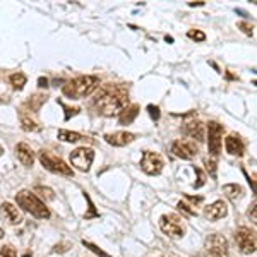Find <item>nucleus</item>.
I'll list each match as a JSON object with an SVG mask.
<instances>
[{
	"mask_svg": "<svg viewBox=\"0 0 257 257\" xmlns=\"http://www.w3.org/2000/svg\"><path fill=\"white\" fill-rule=\"evenodd\" d=\"M84 197H86V201L89 202V213H86V214H84V218H86V219H89V218H96V216H99V214L96 213V209H94L93 201H91V197H89L86 192H84Z\"/></svg>",
	"mask_w": 257,
	"mask_h": 257,
	"instance_id": "a878e982",
	"label": "nucleus"
},
{
	"mask_svg": "<svg viewBox=\"0 0 257 257\" xmlns=\"http://www.w3.org/2000/svg\"><path fill=\"white\" fill-rule=\"evenodd\" d=\"M248 216L252 218V223H255V221H257V218H255V201L252 202L250 209H248Z\"/></svg>",
	"mask_w": 257,
	"mask_h": 257,
	"instance_id": "e433bc0d",
	"label": "nucleus"
},
{
	"mask_svg": "<svg viewBox=\"0 0 257 257\" xmlns=\"http://www.w3.org/2000/svg\"><path fill=\"white\" fill-rule=\"evenodd\" d=\"M45 101H47V94H33V96H30V99L24 103L21 110L28 111V113H36Z\"/></svg>",
	"mask_w": 257,
	"mask_h": 257,
	"instance_id": "a211bd4d",
	"label": "nucleus"
},
{
	"mask_svg": "<svg viewBox=\"0 0 257 257\" xmlns=\"http://www.w3.org/2000/svg\"><path fill=\"white\" fill-rule=\"evenodd\" d=\"M38 86H40V88H47V86H48V79H47V77H40V79H38Z\"/></svg>",
	"mask_w": 257,
	"mask_h": 257,
	"instance_id": "4c0bfd02",
	"label": "nucleus"
},
{
	"mask_svg": "<svg viewBox=\"0 0 257 257\" xmlns=\"http://www.w3.org/2000/svg\"><path fill=\"white\" fill-rule=\"evenodd\" d=\"M225 148L226 153L231 156H242L243 151H245V146H243L242 139L237 138V136H228L225 139Z\"/></svg>",
	"mask_w": 257,
	"mask_h": 257,
	"instance_id": "f3484780",
	"label": "nucleus"
},
{
	"mask_svg": "<svg viewBox=\"0 0 257 257\" xmlns=\"http://www.w3.org/2000/svg\"><path fill=\"white\" fill-rule=\"evenodd\" d=\"M40 161L48 172L52 173H59V175H65V177H72L74 172H72V167H69L64 160L59 158L57 155L50 151H40Z\"/></svg>",
	"mask_w": 257,
	"mask_h": 257,
	"instance_id": "20e7f679",
	"label": "nucleus"
},
{
	"mask_svg": "<svg viewBox=\"0 0 257 257\" xmlns=\"http://www.w3.org/2000/svg\"><path fill=\"white\" fill-rule=\"evenodd\" d=\"M2 237H4V230L0 228V238H2Z\"/></svg>",
	"mask_w": 257,
	"mask_h": 257,
	"instance_id": "ea45409f",
	"label": "nucleus"
},
{
	"mask_svg": "<svg viewBox=\"0 0 257 257\" xmlns=\"http://www.w3.org/2000/svg\"><path fill=\"white\" fill-rule=\"evenodd\" d=\"M35 192H38L41 197H45V199H48V201H52V199H55V196H53V190L52 189H48V187H36L35 189Z\"/></svg>",
	"mask_w": 257,
	"mask_h": 257,
	"instance_id": "393cba45",
	"label": "nucleus"
},
{
	"mask_svg": "<svg viewBox=\"0 0 257 257\" xmlns=\"http://www.w3.org/2000/svg\"><path fill=\"white\" fill-rule=\"evenodd\" d=\"M190 7H196V6H204V0H201V2H189Z\"/></svg>",
	"mask_w": 257,
	"mask_h": 257,
	"instance_id": "58836bf2",
	"label": "nucleus"
},
{
	"mask_svg": "<svg viewBox=\"0 0 257 257\" xmlns=\"http://www.w3.org/2000/svg\"><path fill=\"white\" fill-rule=\"evenodd\" d=\"M99 88V77L96 76H79L74 77V79L67 81L64 84V94L67 98L72 99H81L89 96L91 93H94Z\"/></svg>",
	"mask_w": 257,
	"mask_h": 257,
	"instance_id": "f03ea898",
	"label": "nucleus"
},
{
	"mask_svg": "<svg viewBox=\"0 0 257 257\" xmlns=\"http://www.w3.org/2000/svg\"><path fill=\"white\" fill-rule=\"evenodd\" d=\"M223 194H225L230 201H237V199L242 197L243 189L237 184H226V185H223Z\"/></svg>",
	"mask_w": 257,
	"mask_h": 257,
	"instance_id": "412c9836",
	"label": "nucleus"
},
{
	"mask_svg": "<svg viewBox=\"0 0 257 257\" xmlns=\"http://www.w3.org/2000/svg\"><path fill=\"white\" fill-rule=\"evenodd\" d=\"M69 248H70V243H69V242H64V243H57V245L53 247V252H60V254H62V252H67Z\"/></svg>",
	"mask_w": 257,
	"mask_h": 257,
	"instance_id": "72a5a7b5",
	"label": "nucleus"
},
{
	"mask_svg": "<svg viewBox=\"0 0 257 257\" xmlns=\"http://www.w3.org/2000/svg\"><path fill=\"white\" fill-rule=\"evenodd\" d=\"M204 248H206V257H230L228 240L219 233L209 235L206 238Z\"/></svg>",
	"mask_w": 257,
	"mask_h": 257,
	"instance_id": "423d86ee",
	"label": "nucleus"
},
{
	"mask_svg": "<svg viewBox=\"0 0 257 257\" xmlns=\"http://www.w3.org/2000/svg\"><path fill=\"white\" fill-rule=\"evenodd\" d=\"M0 257H18V254H16V248L11 247V245H6L0 248Z\"/></svg>",
	"mask_w": 257,
	"mask_h": 257,
	"instance_id": "c85d7f7f",
	"label": "nucleus"
},
{
	"mask_svg": "<svg viewBox=\"0 0 257 257\" xmlns=\"http://www.w3.org/2000/svg\"><path fill=\"white\" fill-rule=\"evenodd\" d=\"M204 214H206V218L211 219V221H216V219H221V218L226 216L228 208H226V204L223 201H216V202L209 204L208 208L204 209Z\"/></svg>",
	"mask_w": 257,
	"mask_h": 257,
	"instance_id": "2eb2a0df",
	"label": "nucleus"
},
{
	"mask_svg": "<svg viewBox=\"0 0 257 257\" xmlns=\"http://www.w3.org/2000/svg\"><path fill=\"white\" fill-rule=\"evenodd\" d=\"M0 214H2V216L6 218V221H9L11 225H19V223H23V214H21V211L16 208L14 204H11V202H4V204L0 206Z\"/></svg>",
	"mask_w": 257,
	"mask_h": 257,
	"instance_id": "4468645a",
	"label": "nucleus"
},
{
	"mask_svg": "<svg viewBox=\"0 0 257 257\" xmlns=\"http://www.w3.org/2000/svg\"><path fill=\"white\" fill-rule=\"evenodd\" d=\"M172 153L177 156V158L182 160H192L197 156L199 148L194 141H187V139H178L172 144Z\"/></svg>",
	"mask_w": 257,
	"mask_h": 257,
	"instance_id": "9d476101",
	"label": "nucleus"
},
{
	"mask_svg": "<svg viewBox=\"0 0 257 257\" xmlns=\"http://www.w3.org/2000/svg\"><path fill=\"white\" fill-rule=\"evenodd\" d=\"M105 141L108 144H111V146H115V148H123V146H127V144L134 143L136 134H132V132H125V131L113 132V134H106Z\"/></svg>",
	"mask_w": 257,
	"mask_h": 257,
	"instance_id": "ddd939ff",
	"label": "nucleus"
},
{
	"mask_svg": "<svg viewBox=\"0 0 257 257\" xmlns=\"http://www.w3.org/2000/svg\"><path fill=\"white\" fill-rule=\"evenodd\" d=\"M82 245H84L86 248H89L91 252H94V254L99 255V257H110V254H106L103 248H99L98 245H94V243H91V242H86V240H82Z\"/></svg>",
	"mask_w": 257,
	"mask_h": 257,
	"instance_id": "b1692460",
	"label": "nucleus"
},
{
	"mask_svg": "<svg viewBox=\"0 0 257 257\" xmlns=\"http://www.w3.org/2000/svg\"><path fill=\"white\" fill-rule=\"evenodd\" d=\"M187 36L190 40H196V41H204L206 40V35L202 31H199V30H190L187 33Z\"/></svg>",
	"mask_w": 257,
	"mask_h": 257,
	"instance_id": "cd10ccee",
	"label": "nucleus"
},
{
	"mask_svg": "<svg viewBox=\"0 0 257 257\" xmlns=\"http://www.w3.org/2000/svg\"><path fill=\"white\" fill-rule=\"evenodd\" d=\"M238 28L242 30L245 35H248V36H252V26L250 24H247V23H238Z\"/></svg>",
	"mask_w": 257,
	"mask_h": 257,
	"instance_id": "f704fd0d",
	"label": "nucleus"
},
{
	"mask_svg": "<svg viewBox=\"0 0 257 257\" xmlns=\"http://www.w3.org/2000/svg\"><path fill=\"white\" fill-rule=\"evenodd\" d=\"M148 111H149V117H151L153 120H160V108L155 105H149L148 106Z\"/></svg>",
	"mask_w": 257,
	"mask_h": 257,
	"instance_id": "473e14b6",
	"label": "nucleus"
},
{
	"mask_svg": "<svg viewBox=\"0 0 257 257\" xmlns=\"http://www.w3.org/2000/svg\"><path fill=\"white\" fill-rule=\"evenodd\" d=\"M139 165H141V170H143L144 173H148V175H160V173L163 172L165 161L158 153L144 151Z\"/></svg>",
	"mask_w": 257,
	"mask_h": 257,
	"instance_id": "1a4fd4ad",
	"label": "nucleus"
},
{
	"mask_svg": "<svg viewBox=\"0 0 257 257\" xmlns=\"http://www.w3.org/2000/svg\"><path fill=\"white\" fill-rule=\"evenodd\" d=\"M94 160V151L91 148H77L70 153V163L76 167L79 172H89L91 165Z\"/></svg>",
	"mask_w": 257,
	"mask_h": 257,
	"instance_id": "0eeeda50",
	"label": "nucleus"
},
{
	"mask_svg": "<svg viewBox=\"0 0 257 257\" xmlns=\"http://www.w3.org/2000/svg\"><path fill=\"white\" fill-rule=\"evenodd\" d=\"M138 115H139V105L127 106V108L118 115V123L120 125H128V123L134 122Z\"/></svg>",
	"mask_w": 257,
	"mask_h": 257,
	"instance_id": "6ab92c4d",
	"label": "nucleus"
},
{
	"mask_svg": "<svg viewBox=\"0 0 257 257\" xmlns=\"http://www.w3.org/2000/svg\"><path fill=\"white\" fill-rule=\"evenodd\" d=\"M223 125H219L218 122H209L208 123V149L213 156H218L221 153V144H223Z\"/></svg>",
	"mask_w": 257,
	"mask_h": 257,
	"instance_id": "9b49d317",
	"label": "nucleus"
},
{
	"mask_svg": "<svg viewBox=\"0 0 257 257\" xmlns=\"http://www.w3.org/2000/svg\"><path fill=\"white\" fill-rule=\"evenodd\" d=\"M160 228L170 238H182L185 235V223L177 214H163L160 218Z\"/></svg>",
	"mask_w": 257,
	"mask_h": 257,
	"instance_id": "39448f33",
	"label": "nucleus"
},
{
	"mask_svg": "<svg viewBox=\"0 0 257 257\" xmlns=\"http://www.w3.org/2000/svg\"><path fill=\"white\" fill-rule=\"evenodd\" d=\"M235 242L240 248L242 254H254L255 252V245H257V240H255V233L250 230V228H238L235 231Z\"/></svg>",
	"mask_w": 257,
	"mask_h": 257,
	"instance_id": "6e6552de",
	"label": "nucleus"
},
{
	"mask_svg": "<svg viewBox=\"0 0 257 257\" xmlns=\"http://www.w3.org/2000/svg\"><path fill=\"white\" fill-rule=\"evenodd\" d=\"M19 120H21V125H23V128H24V131H28V132H35V131H38V128H40L38 122H36V120H33L31 113H28V111L21 110L19 111Z\"/></svg>",
	"mask_w": 257,
	"mask_h": 257,
	"instance_id": "aec40b11",
	"label": "nucleus"
},
{
	"mask_svg": "<svg viewBox=\"0 0 257 257\" xmlns=\"http://www.w3.org/2000/svg\"><path fill=\"white\" fill-rule=\"evenodd\" d=\"M194 172L197 173V182H196V184H194V187L199 189V187H202V185H204L206 177H204V172H202L201 168H197V167H194Z\"/></svg>",
	"mask_w": 257,
	"mask_h": 257,
	"instance_id": "bb28decb",
	"label": "nucleus"
},
{
	"mask_svg": "<svg viewBox=\"0 0 257 257\" xmlns=\"http://www.w3.org/2000/svg\"><path fill=\"white\" fill-rule=\"evenodd\" d=\"M182 132H184L185 136H189L190 139L204 141V125L196 118L194 111L185 115V123H184V127H182Z\"/></svg>",
	"mask_w": 257,
	"mask_h": 257,
	"instance_id": "f8f14e48",
	"label": "nucleus"
},
{
	"mask_svg": "<svg viewBox=\"0 0 257 257\" xmlns=\"http://www.w3.org/2000/svg\"><path fill=\"white\" fill-rule=\"evenodd\" d=\"M96 113L103 117L120 115L128 105V89L123 84H105L99 88L93 101Z\"/></svg>",
	"mask_w": 257,
	"mask_h": 257,
	"instance_id": "f257e3e1",
	"label": "nucleus"
},
{
	"mask_svg": "<svg viewBox=\"0 0 257 257\" xmlns=\"http://www.w3.org/2000/svg\"><path fill=\"white\" fill-rule=\"evenodd\" d=\"M16 202L19 208H23L26 213H30L31 216L38 219H48L50 218V209L45 206V202L36 196L31 190H19L16 194Z\"/></svg>",
	"mask_w": 257,
	"mask_h": 257,
	"instance_id": "7ed1b4c3",
	"label": "nucleus"
},
{
	"mask_svg": "<svg viewBox=\"0 0 257 257\" xmlns=\"http://www.w3.org/2000/svg\"><path fill=\"white\" fill-rule=\"evenodd\" d=\"M16 156H18V160L28 168L33 167V163H35V153H33V149L28 146L26 143H19L18 146H16Z\"/></svg>",
	"mask_w": 257,
	"mask_h": 257,
	"instance_id": "dca6fc26",
	"label": "nucleus"
},
{
	"mask_svg": "<svg viewBox=\"0 0 257 257\" xmlns=\"http://www.w3.org/2000/svg\"><path fill=\"white\" fill-rule=\"evenodd\" d=\"M57 138L60 141H64V143H77V141L84 139L79 132H72V131H65V128H60L59 134H57Z\"/></svg>",
	"mask_w": 257,
	"mask_h": 257,
	"instance_id": "4be33fe9",
	"label": "nucleus"
},
{
	"mask_svg": "<svg viewBox=\"0 0 257 257\" xmlns=\"http://www.w3.org/2000/svg\"><path fill=\"white\" fill-rule=\"evenodd\" d=\"M2 155H4V148L0 146V156H2Z\"/></svg>",
	"mask_w": 257,
	"mask_h": 257,
	"instance_id": "a19ab883",
	"label": "nucleus"
},
{
	"mask_svg": "<svg viewBox=\"0 0 257 257\" xmlns=\"http://www.w3.org/2000/svg\"><path fill=\"white\" fill-rule=\"evenodd\" d=\"M204 165H206V168H208L209 175L213 178H216V163H214L213 160H204Z\"/></svg>",
	"mask_w": 257,
	"mask_h": 257,
	"instance_id": "7c9ffc66",
	"label": "nucleus"
},
{
	"mask_svg": "<svg viewBox=\"0 0 257 257\" xmlns=\"http://www.w3.org/2000/svg\"><path fill=\"white\" fill-rule=\"evenodd\" d=\"M177 208L180 209V211H184V213H187L189 216H197V211L196 209H190V206L185 204V202H182V201L177 204Z\"/></svg>",
	"mask_w": 257,
	"mask_h": 257,
	"instance_id": "c756f323",
	"label": "nucleus"
},
{
	"mask_svg": "<svg viewBox=\"0 0 257 257\" xmlns=\"http://www.w3.org/2000/svg\"><path fill=\"white\" fill-rule=\"evenodd\" d=\"M62 106H64V110H65V120H69L70 117H74V115H77L79 113V108H69L67 105H64L62 101H59Z\"/></svg>",
	"mask_w": 257,
	"mask_h": 257,
	"instance_id": "2f4dec72",
	"label": "nucleus"
},
{
	"mask_svg": "<svg viewBox=\"0 0 257 257\" xmlns=\"http://www.w3.org/2000/svg\"><path fill=\"white\" fill-rule=\"evenodd\" d=\"M185 197H187L189 201L192 202V204H201V202L204 201V199H202L201 196H196V197H194V196H189V194H185Z\"/></svg>",
	"mask_w": 257,
	"mask_h": 257,
	"instance_id": "c9c22d12",
	"label": "nucleus"
},
{
	"mask_svg": "<svg viewBox=\"0 0 257 257\" xmlns=\"http://www.w3.org/2000/svg\"><path fill=\"white\" fill-rule=\"evenodd\" d=\"M9 81H11L12 88H14L16 91H21V89L24 88V84L28 82V77L24 76L23 72H14V74H11Z\"/></svg>",
	"mask_w": 257,
	"mask_h": 257,
	"instance_id": "5701e85b",
	"label": "nucleus"
}]
</instances>
